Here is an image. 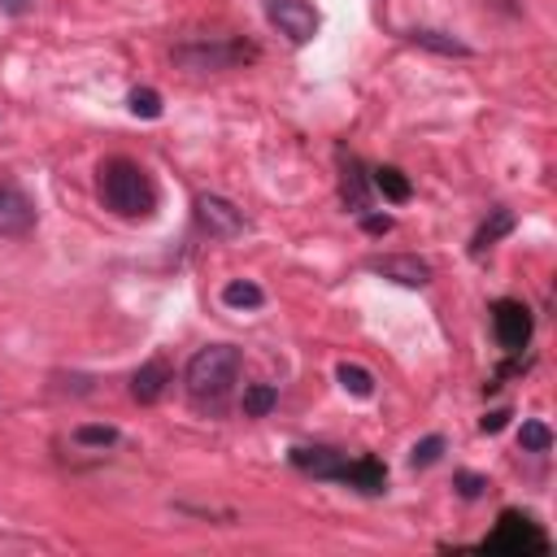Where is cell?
<instances>
[{
  "label": "cell",
  "mask_w": 557,
  "mask_h": 557,
  "mask_svg": "<svg viewBox=\"0 0 557 557\" xmlns=\"http://www.w3.org/2000/svg\"><path fill=\"white\" fill-rule=\"evenodd\" d=\"M100 200L104 209H113L117 218L126 222H139V218H152L157 209V187L148 178V170L131 157H109L100 165Z\"/></svg>",
  "instance_id": "1"
},
{
  "label": "cell",
  "mask_w": 557,
  "mask_h": 557,
  "mask_svg": "<svg viewBox=\"0 0 557 557\" xmlns=\"http://www.w3.org/2000/svg\"><path fill=\"white\" fill-rule=\"evenodd\" d=\"M239 379V348L235 344H209V348H196L187 370H183V383L187 392L205 405V400H222L231 392V383Z\"/></svg>",
  "instance_id": "2"
},
{
  "label": "cell",
  "mask_w": 557,
  "mask_h": 557,
  "mask_svg": "<svg viewBox=\"0 0 557 557\" xmlns=\"http://www.w3.org/2000/svg\"><path fill=\"white\" fill-rule=\"evenodd\" d=\"M244 57H252V48L226 44V39H191V44L174 48V65L187 70V74H218V70L239 65Z\"/></svg>",
  "instance_id": "3"
},
{
  "label": "cell",
  "mask_w": 557,
  "mask_h": 557,
  "mask_svg": "<svg viewBox=\"0 0 557 557\" xmlns=\"http://www.w3.org/2000/svg\"><path fill=\"white\" fill-rule=\"evenodd\" d=\"M265 17L287 35L292 44H309L318 35V9L309 0H265Z\"/></svg>",
  "instance_id": "4"
},
{
  "label": "cell",
  "mask_w": 557,
  "mask_h": 557,
  "mask_svg": "<svg viewBox=\"0 0 557 557\" xmlns=\"http://www.w3.org/2000/svg\"><path fill=\"white\" fill-rule=\"evenodd\" d=\"M492 326H496V339H500L509 352H522V348L531 344V326H535V318H531V309H527L522 300H496V309H492Z\"/></svg>",
  "instance_id": "5"
},
{
  "label": "cell",
  "mask_w": 557,
  "mask_h": 557,
  "mask_svg": "<svg viewBox=\"0 0 557 557\" xmlns=\"http://www.w3.org/2000/svg\"><path fill=\"white\" fill-rule=\"evenodd\" d=\"M196 218H200V226H205L209 235H218V239H235V235L248 231L244 209H235L226 196H200V200H196Z\"/></svg>",
  "instance_id": "6"
},
{
  "label": "cell",
  "mask_w": 557,
  "mask_h": 557,
  "mask_svg": "<svg viewBox=\"0 0 557 557\" xmlns=\"http://www.w3.org/2000/svg\"><path fill=\"white\" fill-rule=\"evenodd\" d=\"M366 270L370 274H383V278H392V283H400V287H426L435 274H431V265L422 261V257H413V252H387V257H370L366 261Z\"/></svg>",
  "instance_id": "7"
},
{
  "label": "cell",
  "mask_w": 557,
  "mask_h": 557,
  "mask_svg": "<svg viewBox=\"0 0 557 557\" xmlns=\"http://www.w3.org/2000/svg\"><path fill=\"white\" fill-rule=\"evenodd\" d=\"M35 218H39L35 200L17 183L0 178V235H26L35 226Z\"/></svg>",
  "instance_id": "8"
},
{
  "label": "cell",
  "mask_w": 557,
  "mask_h": 557,
  "mask_svg": "<svg viewBox=\"0 0 557 557\" xmlns=\"http://www.w3.org/2000/svg\"><path fill=\"white\" fill-rule=\"evenodd\" d=\"M492 544H505V548H548V535L527 518V513H513V509H505L500 513V527H496V535H492Z\"/></svg>",
  "instance_id": "9"
},
{
  "label": "cell",
  "mask_w": 557,
  "mask_h": 557,
  "mask_svg": "<svg viewBox=\"0 0 557 557\" xmlns=\"http://www.w3.org/2000/svg\"><path fill=\"white\" fill-rule=\"evenodd\" d=\"M170 383H174L170 361H165V357H152V361H144V366L131 374V396H135L139 405H157Z\"/></svg>",
  "instance_id": "10"
},
{
  "label": "cell",
  "mask_w": 557,
  "mask_h": 557,
  "mask_svg": "<svg viewBox=\"0 0 557 557\" xmlns=\"http://www.w3.org/2000/svg\"><path fill=\"white\" fill-rule=\"evenodd\" d=\"M292 466L296 470H305V474H313V479H339L344 474V466H348V457L339 453V448H292Z\"/></svg>",
  "instance_id": "11"
},
{
  "label": "cell",
  "mask_w": 557,
  "mask_h": 557,
  "mask_svg": "<svg viewBox=\"0 0 557 557\" xmlns=\"http://www.w3.org/2000/svg\"><path fill=\"white\" fill-rule=\"evenodd\" d=\"M409 44L422 48V52H435V57H457V61L474 57V48H470L466 39H457V35H448V30H435V26H413V30H409Z\"/></svg>",
  "instance_id": "12"
},
{
  "label": "cell",
  "mask_w": 557,
  "mask_h": 557,
  "mask_svg": "<svg viewBox=\"0 0 557 557\" xmlns=\"http://www.w3.org/2000/svg\"><path fill=\"white\" fill-rule=\"evenodd\" d=\"M339 483H352L357 492H383L387 487V470H383V461H374V457H361V461H348L344 466V474H339Z\"/></svg>",
  "instance_id": "13"
},
{
  "label": "cell",
  "mask_w": 557,
  "mask_h": 557,
  "mask_svg": "<svg viewBox=\"0 0 557 557\" xmlns=\"http://www.w3.org/2000/svg\"><path fill=\"white\" fill-rule=\"evenodd\" d=\"M513 231V209H505V205H496L492 213H487V222L474 231V239H470V252H483V248H492L496 239H505Z\"/></svg>",
  "instance_id": "14"
},
{
  "label": "cell",
  "mask_w": 557,
  "mask_h": 557,
  "mask_svg": "<svg viewBox=\"0 0 557 557\" xmlns=\"http://www.w3.org/2000/svg\"><path fill=\"white\" fill-rule=\"evenodd\" d=\"M222 305L226 309H261L265 305V292L257 283H248V278H231L222 287Z\"/></svg>",
  "instance_id": "15"
},
{
  "label": "cell",
  "mask_w": 557,
  "mask_h": 557,
  "mask_svg": "<svg viewBox=\"0 0 557 557\" xmlns=\"http://www.w3.org/2000/svg\"><path fill=\"white\" fill-rule=\"evenodd\" d=\"M335 379H339L344 392H352V396H361V400L374 392V374H370L366 366H357V361H339V366H335Z\"/></svg>",
  "instance_id": "16"
},
{
  "label": "cell",
  "mask_w": 557,
  "mask_h": 557,
  "mask_svg": "<svg viewBox=\"0 0 557 557\" xmlns=\"http://www.w3.org/2000/svg\"><path fill=\"white\" fill-rule=\"evenodd\" d=\"M274 405H278V392H274V383H248V387H244V400H239V409H244L248 418H265Z\"/></svg>",
  "instance_id": "17"
},
{
  "label": "cell",
  "mask_w": 557,
  "mask_h": 557,
  "mask_svg": "<svg viewBox=\"0 0 557 557\" xmlns=\"http://www.w3.org/2000/svg\"><path fill=\"white\" fill-rule=\"evenodd\" d=\"M374 187L387 196V200H396V205H405L409 196H413V187H409V178L396 170V165H379L374 170Z\"/></svg>",
  "instance_id": "18"
},
{
  "label": "cell",
  "mask_w": 557,
  "mask_h": 557,
  "mask_svg": "<svg viewBox=\"0 0 557 557\" xmlns=\"http://www.w3.org/2000/svg\"><path fill=\"white\" fill-rule=\"evenodd\" d=\"M444 448H448V444H444V435H426V440H418V444H413L409 466H413V470H426V466H435V461L444 457Z\"/></svg>",
  "instance_id": "19"
},
{
  "label": "cell",
  "mask_w": 557,
  "mask_h": 557,
  "mask_svg": "<svg viewBox=\"0 0 557 557\" xmlns=\"http://www.w3.org/2000/svg\"><path fill=\"white\" fill-rule=\"evenodd\" d=\"M126 104H131V113H135V117H144V122L161 117V96H157L152 87H135V91L126 96Z\"/></svg>",
  "instance_id": "20"
},
{
  "label": "cell",
  "mask_w": 557,
  "mask_h": 557,
  "mask_svg": "<svg viewBox=\"0 0 557 557\" xmlns=\"http://www.w3.org/2000/svg\"><path fill=\"white\" fill-rule=\"evenodd\" d=\"M518 444L527 448V453H548L553 448V431L544 426V422H522V431H518Z\"/></svg>",
  "instance_id": "21"
},
{
  "label": "cell",
  "mask_w": 557,
  "mask_h": 557,
  "mask_svg": "<svg viewBox=\"0 0 557 557\" xmlns=\"http://www.w3.org/2000/svg\"><path fill=\"white\" fill-rule=\"evenodd\" d=\"M74 440L78 444H91V448H109V444H117V431L113 426H100V422H83V426H74Z\"/></svg>",
  "instance_id": "22"
},
{
  "label": "cell",
  "mask_w": 557,
  "mask_h": 557,
  "mask_svg": "<svg viewBox=\"0 0 557 557\" xmlns=\"http://www.w3.org/2000/svg\"><path fill=\"white\" fill-rule=\"evenodd\" d=\"M457 492L466 496V500H474V496H483L487 492V474H474V470H457Z\"/></svg>",
  "instance_id": "23"
},
{
  "label": "cell",
  "mask_w": 557,
  "mask_h": 557,
  "mask_svg": "<svg viewBox=\"0 0 557 557\" xmlns=\"http://www.w3.org/2000/svg\"><path fill=\"white\" fill-rule=\"evenodd\" d=\"M344 196L352 200V209H366V183H361V174H357V165L344 174Z\"/></svg>",
  "instance_id": "24"
},
{
  "label": "cell",
  "mask_w": 557,
  "mask_h": 557,
  "mask_svg": "<svg viewBox=\"0 0 557 557\" xmlns=\"http://www.w3.org/2000/svg\"><path fill=\"white\" fill-rule=\"evenodd\" d=\"M361 226H366L370 235H387V231H392V218H387V213H366Z\"/></svg>",
  "instance_id": "25"
},
{
  "label": "cell",
  "mask_w": 557,
  "mask_h": 557,
  "mask_svg": "<svg viewBox=\"0 0 557 557\" xmlns=\"http://www.w3.org/2000/svg\"><path fill=\"white\" fill-rule=\"evenodd\" d=\"M505 422H509V409H492V413H487V418H483L479 426H483V435H496V431H500Z\"/></svg>",
  "instance_id": "26"
},
{
  "label": "cell",
  "mask_w": 557,
  "mask_h": 557,
  "mask_svg": "<svg viewBox=\"0 0 557 557\" xmlns=\"http://www.w3.org/2000/svg\"><path fill=\"white\" fill-rule=\"evenodd\" d=\"M35 4H39V0H0V13H9V17H26Z\"/></svg>",
  "instance_id": "27"
}]
</instances>
